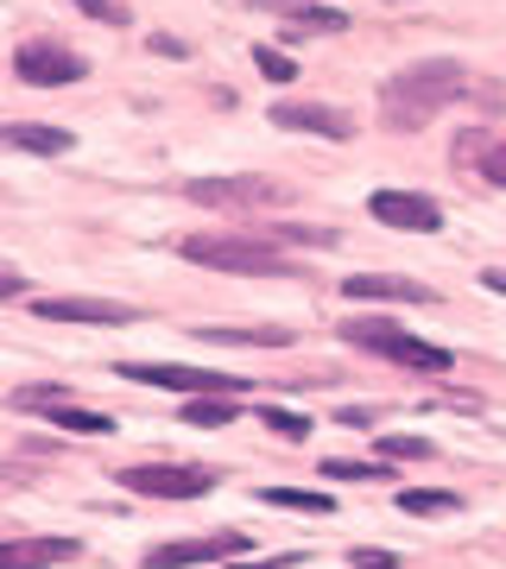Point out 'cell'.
<instances>
[{"label": "cell", "mask_w": 506, "mask_h": 569, "mask_svg": "<svg viewBox=\"0 0 506 569\" xmlns=\"http://www.w3.org/2000/svg\"><path fill=\"white\" fill-rule=\"evenodd\" d=\"M317 32H348V13L343 7H298V13H285V39H317Z\"/></svg>", "instance_id": "2e32d148"}, {"label": "cell", "mask_w": 506, "mask_h": 569, "mask_svg": "<svg viewBox=\"0 0 506 569\" xmlns=\"http://www.w3.org/2000/svg\"><path fill=\"white\" fill-rule=\"evenodd\" d=\"M121 380H140V387H165V392H247L241 373H222V367H159V361H121Z\"/></svg>", "instance_id": "5b68a950"}, {"label": "cell", "mask_w": 506, "mask_h": 569, "mask_svg": "<svg viewBox=\"0 0 506 569\" xmlns=\"http://www.w3.org/2000/svg\"><path fill=\"white\" fill-rule=\"evenodd\" d=\"M247 538L241 531H209V538H171V545H152L140 557L146 569H190V563H209V557H241Z\"/></svg>", "instance_id": "9c48e42d"}, {"label": "cell", "mask_w": 506, "mask_h": 569, "mask_svg": "<svg viewBox=\"0 0 506 569\" xmlns=\"http://www.w3.org/2000/svg\"><path fill=\"white\" fill-rule=\"evenodd\" d=\"M254 63H260L266 82H291V77H298V63L285 58V51H272V44H254Z\"/></svg>", "instance_id": "7402d4cb"}, {"label": "cell", "mask_w": 506, "mask_h": 569, "mask_svg": "<svg viewBox=\"0 0 506 569\" xmlns=\"http://www.w3.org/2000/svg\"><path fill=\"white\" fill-rule=\"evenodd\" d=\"M0 140L13 146V152H39V159H58V152L77 146L63 127H39V121H7V127H0Z\"/></svg>", "instance_id": "5bb4252c"}, {"label": "cell", "mask_w": 506, "mask_h": 569, "mask_svg": "<svg viewBox=\"0 0 506 569\" xmlns=\"http://www.w3.org/2000/svg\"><path fill=\"white\" fill-rule=\"evenodd\" d=\"M82 557L77 538H13V545H0V569H51V563H70Z\"/></svg>", "instance_id": "4fadbf2b"}, {"label": "cell", "mask_w": 506, "mask_h": 569, "mask_svg": "<svg viewBox=\"0 0 506 569\" xmlns=\"http://www.w3.org/2000/svg\"><path fill=\"white\" fill-rule=\"evenodd\" d=\"M324 475L329 481H374V475H386V462H343V456H324Z\"/></svg>", "instance_id": "603a6c76"}, {"label": "cell", "mask_w": 506, "mask_h": 569, "mask_svg": "<svg viewBox=\"0 0 506 569\" xmlns=\"http://www.w3.org/2000/svg\"><path fill=\"white\" fill-rule=\"evenodd\" d=\"M82 13H89V20H108V26H127V7L121 0H77Z\"/></svg>", "instance_id": "484cf974"}, {"label": "cell", "mask_w": 506, "mask_h": 569, "mask_svg": "<svg viewBox=\"0 0 506 569\" xmlns=\"http://www.w3.org/2000/svg\"><path fill=\"white\" fill-rule=\"evenodd\" d=\"M343 342H348V348H367V355H386V361L411 367V373H449V361H456L449 348L405 336L393 317H348V323H343Z\"/></svg>", "instance_id": "7a4b0ae2"}, {"label": "cell", "mask_w": 506, "mask_h": 569, "mask_svg": "<svg viewBox=\"0 0 506 569\" xmlns=\"http://www.w3.org/2000/svg\"><path fill=\"white\" fill-rule=\"evenodd\" d=\"M202 342H216V348H228V342H266V348H285L291 342V329H279V323H254V329H197Z\"/></svg>", "instance_id": "e0dca14e"}, {"label": "cell", "mask_w": 506, "mask_h": 569, "mask_svg": "<svg viewBox=\"0 0 506 569\" xmlns=\"http://www.w3.org/2000/svg\"><path fill=\"white\" fill-rule=\"evenodd\" d=\"M0 298H7V305H13V298H26V279H20V272H13V266L0 272Z\"/></svg>", "instance_id": "f1b7e54d"}, {"label": "cell", "mask_w": 506, "mask_h": 569, "mask_svg": "<svg viewBox=\"0 0 506 569\" xmlns=\"http://www.w3.org/2000/svg\"><path fill=\"white\" fill-rule=\"evenodd\" d=\"M178 253L209 266V272H254V279H291L298 272L285 253H272V241H241V234H190Z\"/></svg>", "instance_id": "3957f363"}, {"label": "cell", "mask_w": 506, "mask_h": 569, "mask_svg": "<svg viewBox=\"0 0 506 569\" xmlns=\"http://www.w3.org/2000/svg\"><path fill=\"white\" fill-rule=\"evenodd\" d=\"M348 305H437V291L418 279H393V272H361V279H343Z\"/></svg>", "instance_id": "30bf717a"}, {"label": "cell", "mask_w": 506, "mask_h": 569, "mask_svg": "<svg viewBox=\"0 0 506 569\" xmlns=\"http://www.w3.org/2000/svg\"><path fill=\"white\" fill-rule=\"evenodd\" d=\"M235 418H241L235 392H197V406H178V425H190V430H222Z\"/></svg>", "instance_id": "9a60e30c"}, {"label": "cell", "mask_w": 506, "mask_h": 569, "mask_svg": "<svg viewBox=\"0 0 506 569\" xmlns=\"http://www.w3.org/2000/svg\"><path fill=\"white\" fill-rule=\"evenodd\" d=\"M260 507H285V512H336L329 493H304V488H266Z\"/></svg>", "instance_id": "ffe728a7"}, {"label": "cell", "mask_w": 506, "mask_h": 569, "mask_svg": "<svg viewBox=\"0 0 506 569\" xmlns=\"http://www.w3.org/2000/svg\"><path fill=\"white\" fill-rule=\"evenodd\" d=\"M121 488L152 493V500H202L216 488V468H190V462H133L121 468Z\"/></svg>", "instance_id": "277c9868"}, {"label": "cell", "mask_w": 506, "mask_h": 569, "mask_svg": "<svg viewBox=\"0 0 506 569\" xmlns=\"http://www.w3.org/2000/svg\"><path fill=\"white\" fill-rule=\"evenodd\" d=\"M152 51H159V58H190V51H183V39H165V32L152 39Z\"/></svg>", "instance_id": "f546056e"}, {"label": "cell", "mask_w": 506, "mask_h": 569, "mask_svg": "<svg viewBox=\"0 0 506 569\" xmlns=\"http://www.w3.org/2000/svg\"><path fill=\"white\" fill-rule=\"evenodd\" d=\"M222 569H291V557H266V563H222Z\"/></svg>", "instance_id": "4dcf8cb0"}, {"label": "cell", "mask_w": 506, "mask_h": 569, "mask_svg": "<svg viewBox=\"0 0 506 569\" xmlns=\"http://www.w3.org/2000/svg\"><path fill=\"white\" fill-rule=\"evenodd\" d=\"M44 418H51V425H63V430H89V437H108V430H115V418H101V411H82V406H70V399L44 406Z\"/></svg>", "instance_id": "d6986e66"}, {"label": "cell", "mask_w": 506, "mask_h": 569, "mask_svg": "<svg viewBox=\"0 0 506 569\" xmlns=\"http://www.w3.org/2000/svg\"><path fill=\"white\" fill-rule=\"evenodd\" d=\"M380 456L386 462H430L437 449H430L425 437H380Z\"/></svg>", "instance_id": "44dd1931"}, {"label": "cell", "mask_w": 506, "mask_h": 569, "mask_svg": "<svg viewBox=\"0 0 506 569\" xmlns=\"http://www.w3.org/2000/svg\"><path fill=\"white\" fill-rule=\"evenodd\" d=\"M367 209H374V222L405 228V234H437L444 228V203H430L425 190H374Z\"/></svg>", "instance_id": "ba28073f"}, {"label": "cell", "mask_w": 506, "mask_h": 569, "mask_svg": "<svg viewBox=\"0 0 506 569\" xmlns=\"http://www.w3.org/2000/svg\"><path fill=\"white\" fill-rule=\"evenodd\" d=\"M272 127L285 133H324V140H348L355 121L343 108H324V102H272Z\"/></svg>", "instance_id": "8fae6325"}, {"label": "cell", "mask_w": 506, "mask_h": 569, "mask_svg": "<svg viewBox=\"0 0 506 569\" xmlns=\"http://www.w3.org/2000/svg\"><path fill=\"white\" fill-rule=\"evenodd\" d=\"M254 7H266V13H298V0H254Z\"/></svg>", "instance_id": "1f68e13d"}, {"label": "cell", "mask_w": 506, "mask_h": 569, "mask_svg": "<svg viewBox=\"0 0 506 569\" xmlns=\"http://www.w3.org/2000/svg\"><path fill=\"white\" fill-rule=\"evenodd\" d=\"M482 284H487V291H500V298H506V272H500V266H494V272H482Z\"/></svg>", "instance_id": "d6a6232c"}, {"label": "cell", "mask_w": 506, "mask_h": 569, "mask_svg": "<svg viewBox=\"0 0 506 569\" xmlns=\"http://www.w3.org/2000/svg\"><path fill=\"white\" fill-rule=\"evenodd\" d=\"M463 89V63L456 58H425V63H405L399 77H386L380 89V121L393 133H418L425 121H437Z\"/></svg>", "instance_id": "6da1fadb"}, {"label": "cell", "mask_w": 506, "mask_h": 569, "mask_svg": "<svg viewBox=\"0 0 506 569\" xmlns=\"http://www.w3.org/2000/svg\"><path fill=\"white\" fill-rule=\"evenodd\" d=\"M348 563H355V569H399V557H393V550L361 545V550H348Z\"/></svg>", "instance_id": "d4e9b609"}, {"label": "cell", "mask_w": 506, "mask_h": 569, "mask_svg": "<svg viewBox=\"0 0 506 569\" xmlns=\"http://www.w3.org/2000/svg\"><path fill=\"white\" fill-rule=\"evenodd\" d=\"M260 418L272 430H279V437H310V418H298V411H272V406H260Z\"/></svg>", "instance_id": "cb8c5ba5"}, {"label": "cell", "mask_w": 506, "mask_h": 569, "mask_svg": "<svg viewBox=\"0 0 506 569\" xmlns=\"http://www.w3.org/2000/svg\"><path fill=\"white\" fill-rule=\"evenodd\" d=\"M336 425H348V430H367V425H374V411H367V406H343V411H336Z\"/></svg>", "instance_id": "83f0119b"}, {"label": "cell", "mask_w": 506, "mask_h": 569, "mask_svg": "<svg viewBox=\"0 0 506 569\" xmlns=\"http://www.w3.org/2000/svg\"><path fill=\"white\" fill-rule=\"evenodd\" d=\"M13 70H20V82H39V89H58V82H82L89 77V63H82V51H70V44H20L13 51Z\"/></svg>", "instance_id": "52a82bcc"}, {"label": "cell", "mask_w": 506, "mask_h": 569, "mask_svg": "<svg viewBox=\"0 0 506 569\" xmlns=\"http://www.w3.org/2000/svg\"><path fill=\"white\" fill-rule=\"evenodd\" d=\"M32 317H44V323H140L133 305H96V298H39Z\"/></svg>", "instance_id": "7c38bea8"}, {"label": "cell", "mask_w": 506, "mask_h": 569, "mask_svg": "<svg viewBox=\"0 0 506 569\" xmlns=\"http://www.w3.org/2000/svg\"><path fill=\"white\" fill-rule=\"evenodd\" d=\"M482 171H487V183H506V140H500V146H494V152L482 159Z\"/></svg>", "instance_id": "4316f807"}, {"label": "cell", "mask_w": 506, "mask_h": 569, "mask_svg": "<svg viewBox=\"0 0 506 569\" xmlns=\"http://www.w3.org/2000/svg\"><path fill=\"white\" fill-rule=\"evenodd\" d=\"M463 500L456 493H437V488H405L399 493V512H411V519H444V512H456Z\"/></svg>", "instance_id": "ac0fdd59"}, {"label": "cell", "mask_w": 506, "mask_h": 569, "mask_svg": "<svg viewBox=\"0 0 506 569\" xmlns=\"http://www.w3.org/2000/svg\"><path fill=\"white\" fill-rule=\"evenodd\" d=\"M183 197L190 203H216V209H260V203H285L291 190L272 178H190Z\"/></svg>", "instance_id": "8992f818"}]
</instances>
